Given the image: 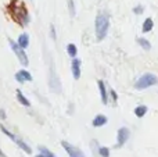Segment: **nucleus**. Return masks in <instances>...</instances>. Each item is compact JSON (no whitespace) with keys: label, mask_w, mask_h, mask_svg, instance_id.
I'll return each mask as SVG.
<instances>
[{"label":"nucleus","mask_w":158,"mask_h":157,"mask_svg":"<svg viewBox=\"0 0 158 157\" xmlns=\"http://www.w3.org/2000/svg\"><path fill=\"white\" fill-rule=\"evenodd\" d=\"M156 85H158V77L156 74H153V72H146V74H143L142 77L136 81L135 89L143 91V89L151 88V86H156Z\"/></svg>","instance_id":"7ed1b4c3"},{"label":"nucleus","mask_w":158,"mask_h":157,"mask_svg":"<svg viewBox=\"0 0 158 157\" xmlns=\"http://www.w3.org/2000/svg\"><path fill=\"white\" fill-rule=\"evenodd\" d=\"M0 117H2V118H6V113H4V110H0Z\"/></svg>","instance_id":"4be33fe9"},{"label":"nucleus","mask_w":158,"mask_h":157,"mask_svg":"<svg viewBox=\"0 0 158 157\" xmlns=\"http://www.w3.org/2000/svg\"><path fill=\"white\" fill-rule=\"evenodd\" d=\"M143 10H144V8H143V6H136V7L133 8V13L135 14H142Z\"/></svg>","instance_id":"6ab92c4d"},{"label":"nucleus","mask_w":158,"mask_h":157,"mask_svg":"<svg viewBox=\"0 0 158 157\" xmlns=\"http://www.w3.org/2000/svg\"><path fill=\"white\" fill-rule=\"evenodd\" d=\"M61 146L65 149V152L68 153L69 157H86V156H85V153L82 152L79 147H75L74 145L68 143V142H65V141L61 142Z\"/></svg>","instance_id":"39448f33"},{"label":"nucleus","mask_w":158,"mask_h":157,"mask_svg":"<svg viewBox=\"0 0 158 157\" xmlns=\"http://www.w3.org/2000/svg\"><path fill=\"white\" fill-rule=\"evenodd\" d=\"M15 79L18 81L19 83L29 82V81H32V75H31L28 71H25V70H21V71H18L15 74Z\"/></svg>","instance_id":"0eeeda50"},{"label":"nucleus","mask_w":158,"mask_h":157,"mask_svg":"<svg viewBox=\"0 0 158 157\" xmlns=\"http://www.w3.org/2000/svg\"><path fill=\"white\" fill-rule=\"evenodd\" d=\"M98 155H100L101 157H110V149L108 147H100L98 149Z\"/></svg>","instance_id":"a211bd4d"},{"label":"nucleus","mask_w":158,"mask_h":157,"mask_svg":"<svg viewBox=\"0 0 158 157\" xmlns=\"http://www.w3.org/2000/svg\"><path fill=\"white\" fill-rule=\"evenodd\" d=\"M0 157H7V156H6V155H4V153H3V152H2V149H0Z\"/></svg>","instance_id":"5701e85b"},{"label":"nucleus","mask_w":158,"mask_h":157,"mask_svg":"<svg viewBox=\"0 0 158 157\" xmlns=\"http://www.w3.org/2000/svg\"><path fill=\"white\" fill-rule=\"evenodd\" d=\"M137 43H139L144 50H150L151 49V43L146 38H139V39H137Z\"/></svg>","instance_id":"f3484780"},{"label":"nucleus","mask_w":158,"mask_h":157,"mask_svg":"<svg viewBox=\"0 0 158 157\" xmlns=\"http://www.w3.org/2000/svg\"><path fill=\"white\" fill-rule=\"evenodd\" d=\"M107 122H108V120H107L106 116H96L94 118H93V127H103V125H106Z\"/></svg>","instance_id":"9d476101"},{"label":"nucleus","mask_w":158,"mask_h":157,"mask_svg":"<svg viewBox=\"0 0 158 157\" xmlns=\"http://www.w3.org/2000/svg\"><path fill=\"white\" fill-rule=\"evenodd\" d=\"M98 89H100L101 102H103V104H107V103H108V96H107V88L103 81H98Z\"/></svg>","instance_id":"1a4fd4ad"},{"label":"nucleus","mask_w":158,"mask_h":157,"mask_svg":"<svg viewBox=\"0 0 158 157\" xmlns=\"http://www.w3.org/2000/svg\"><path fill=\"white\" fill-rule=\"evenodd\" d=\"M147 111H148L147 106H137V107L135 108V116L142 118V117H144L146 114H147Z\"/></svg>","instance_id":"4468645a"},{"label":"nucleus","mask_w":158,"mask_h":157,"mask_svg":"<svg viewBox=\"0 0 158 157\" xmlns=\"http://www.w3.org/2000/svg\"><path fill=\"white\" fill-rule=\"evenodd\" d=\"M110 92H111V96H112V100H114V102H115V100H117V93H115V92H114V91H112V89H111V91H110Z\"/></svg>","instance_id":"412c9836"},{"label":"nucleus","mask_w":158,"mask_h":157,"mask_svg":"<svg viewBox=\"0 0 158 157\" xmlns=\"http://www.w3.org/2000/svg\"><path fill=\"white\" fill-rule=\"evenodd\" d=\"M67 53H68V56H71L72 58H75V56H77V53H78L77 46H75L74 43H68V46H67Z\"/></svg>","instance_id":"dca6fc26"},{"label":"nucleus","mask_w":158,"mask_h":157,"mask_svg":"<svg viewBox=\"0 0 158 157\" xmlns=\"http://www.w3.org/2000/svg\"><path fill=\"white\" fill-rule=\"evenodd\" d=\"M14 142H15V143H17V145H18V146H19V147H21V149H22V150H24V152H25V153H28V155H31V153H32V149H31V147H29V146H28V145H27V143H25V142H24V141H21V139H18V138H17V139H15V141H14Z\"/></svg>","instance_id":"2eb2a0df"},{"label":"nucleus","mask_w":158,"mask_h":157,"mask_svg":"<svg viewBox=\"0 0 158 157\" xmlns=\"http://www.w3.org/2000/svg\"><path fill=\"white\" fill-rule=\"evenodd\" d=\"M8 10H10L11 17H13L18 24L27 25L28 22H29V15H28V11H27V8L24 7V4H18L15 0H13L11 4L8 6Z\"/></svg>","instance_id":"f257e3e1"},{"label":"nucleus","mask_w":158,"mask_h":157,"mask_svg":"<svg viewBox=\"0 0 158 157\" xmlns=\"http://www.w3.org/2000/svg\"><path fill=\"white\" fill-rule=\"evenodd\" d=\"M129 136H131V132H129L128 128H125V127L119 128L118 129V135H117V147H122L128 142Z\"/></svg>","instance_id":"423d86ee"},{"label":"nucleus","mask_w":158,"mask_h":157,"mask_svg":"<svg viewBox=\"0 0 158 157\" xmlns=\"http://www.w3.org/2000/svg\"><path fill=\"white\" fill-rule=\"evenodd\" d=\"M17 100H18L22 106H25V107H29V106H31V102L24 96V95H22V92L19 91V89L17 91Z\"/></svg>","instance_id":"ddd939ff"},{"label":"nucleus","mask_w":158,"mask_h":157,"mask_svg":"<svg viewBox=\"0 0 158 157\" xmlns=\"http://www.w3.org/2000/svg\"><path fill=\"white\" fill-rule=\"evenodd\" d=\"M36 157H47V156H44V155H42V153H40V155H39V156H36Z\"/></svg>","instance_id":"b1692460"},{"label":"nucleus","mask_w":158,"mask_h":157,"mask_svg":"<svg viewBox=\"0 0 158 157\" xmlns=\"http://www.w3.org/2000/svg\"><path fill=\"white\" fill-rule=\"evenodd\" d=\"M153 27H154V22L151 18H146L144 22H143V27H142V31L144 33L150 32V31H153Z\"/></svg>","instance_id":"f8f14e48"},{"label":"nucleus","mask_w":158,"mask_h":157,"mask_svg":"<svg viewBox=\"0 0 158 157\" xmlns=\"http://www.w3.org/2000/svg\"><path fill=\"white\" fill-rule=\"evenodd\" d=\"M110 28V17L106 13H100L96 17L94 21V29H96V39L97 40H103L107 36Z\"/></svg>","instance_id":"f03ea898"},{"label":"nucleus","mask_w":158,"mask_h":157,"mask_svg":"<svg viewBox=\"0 0 158 157\" xmlns=\"http://www.w3.org/2000/svg\"><path fill=\"white\" fill-rule=\"evenodd\" d=\"M72 75H74L75 79H79L81 78V60L79 58H74L72 60Z\"/></svg>","instance_id":"6e6552de"},{"label":"nucleus","mask_w":158,"mask_h":157,"mask_svg":"<svg viewBox=\"0 0 158 157\" xmlns=\"http://www.w3.org/2000/svg\"><path fill=\"white\" fill-rule=\"evenodd\" d=\"M8 45H10V47L13 49V52L15 53V56L18 57L19 63H21L22 66L27 67L28 63H29V60H28V56H27V53L24 52V49H22V47L19 46L17 42H14L13 39H8Z\"/></svg>","instance_id":"20e7f679"},{"label":"nucleus","mask_w":158,"mask_h":157,"mask_svg":"<svg viewBox=\"0 0 158 157\" xmlns=\"http://www.w3.org/2000/svg\"><path fill=\"white\" fill-rule=\"evenodd\" d=\"M17 43H18L19 46L22 47V49L28 47V45H29V35H28V33H21V35L18 36V40H17Z\"/></svg>","instance_id":"9b49d317"},{"label":"nucleus","mask_w":158,"mask_h":157,"mask_svg":"<svg viewBox=\"0 0 158 157\" xmlns=\"http://www.w3.org/2000/svg\"><path fill=\"white\" fill-rule=\"evenodd\" d=\"M50 31H52V38H53V39L57 38V36H56V29H54V27H53V25L50 27Z\"/></svg>","instance_id":"aec40b11"}]
</instances>
